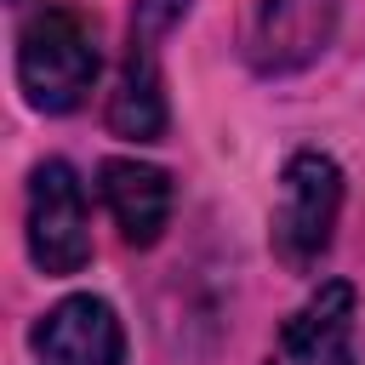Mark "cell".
<instances>
[{
	"label": "cell",
	"instance_id": "obj_1",
	"mask_svg": "<svg viewBox=\"0 0 365 365\" xmlns=\"http://www.w3.org/2000/svg\"><path fill=\"white\" fill-rule=\"evenodd\" d=\"M17 91L34 114H74L97 74H103V46H97V23L74 6H40L23 17L17 29Z\"/></svg>",
	"mask_w": 365,
	"mask_h": 365
},
{
	"label": "cell",
	"instance_id": "obj_6",
	"mask_svg": "<svg viewBox=\"0 0 365 365\" xmlns=\"http://www.w3.org/2000/svg\"><path fill=\"white\" fill-rule=\"evenodd\" d=\"M359 291L354 279H319L274 331L262 365H354Z\"/></svg>",
	"mask_w": 365,
	"mask_h": 365
},
{
	"label": "cell",
	"instance_id": "obj_3",
	"mask_svg": "<svg viewBox=\"0 0 365 365\" xmlns=\"http://www.w3.org/2000/svg\"><path fill=\"white\" fill-rule=\"evenodd\" d=\"M194 11V0H137L131 23H125V51H120V74L108 91V131L125 143H160L171 125V103H165V74H160V51L165 40L182 29V17Z\"/></svg>",
	"mask_w": 365,
	"mask_h": 365
},
{
	"label": "cell",
	"instance_id": "obj_4",
	"mask_svg": "<svg viewBox=\"0 0 365 365\" xmlns=\"http://www.w3.org/2000/svg\"><path fill=\"white\" fill-rule=\"evenodd\" d=\"M23 251L46 279H68L91 262V205L68 160H40L23 182Z\"/></svg>",
	"mask_w": 365,
	"mask_h": 365
},
{
	"label": "cell",
	"instance_id": "obj_7",
	"mask_svg": "<svg viewBox=\"0 0 365 365\" xmlns=\"http://www.w3.org/2000/svg\"><path fill=\"white\" fill-rule=\"evenodd\" d=\"M29 348L34 365H125V319L108 297L74 291L34 319Z\"/></svg>",
	"mask_w": 365,
	"mask_h": 365
},
{
	"label": "cell",
	"instance_id": "obj_2",
	"mask_svg": "<svg viewBox=\"0 0 365 365\" xmlns=\"http://www.w3.org/2000/svg\"><path fill=\"white\" fill-rule=\"evenodd\" d=\"M342 200H348L342 165L325 148H291L279 165L274 211H268V251L291 274H314L325 262V251L336 245Z\"/></svg>",
	"mask_w": 365,
	"mask_h": 365
},
{
	"label": "cell",
	"instance_id": "obj_8",
	"mask_svg": "<svg viewBox=\"0 0 365 365\" xmlns=\"http://www.w3.org/2000/svg\"><path fill=\"white\" fill-rule=\"evenodd\" d=\"M97 200H103V211L114 217L120 240L137 245V251H148V245H160L165 228H171L177 182H171V171L154 165V160L108 154V160L97 165Z\"/></svg>",
	"mask_w": 365,
	"mask_h": 365
},
{
	"label": "cell",
	"instance_id": "obj_9",
	"mask_svg": "<svg viewBox=\"0 0 365 365\" xmlns=\"http://www.w3.org/2000/svg\"><path fill=\"white\" fill-rule=\"evenodd\" d=\"M11 6H29V0H11Z\"/></svg>",
	"mask_w": 365,
	"mask_h": 365
},
{
	"label": "cell",
	"instance_id": "obj_5",
	"mask_svg": "<svg viewBox=\"0 0 365 365\" xmlns=\"http://www.w3.org/2000/svg\"><path fill=\"white\" fill-rule=\"evenodd\" d=\"M342 29V0H251L240 29V57L262 80L314 68Z\"/></svg>",
	"mask_w": 365,
	"mask_h": 365
}]
</instances>
